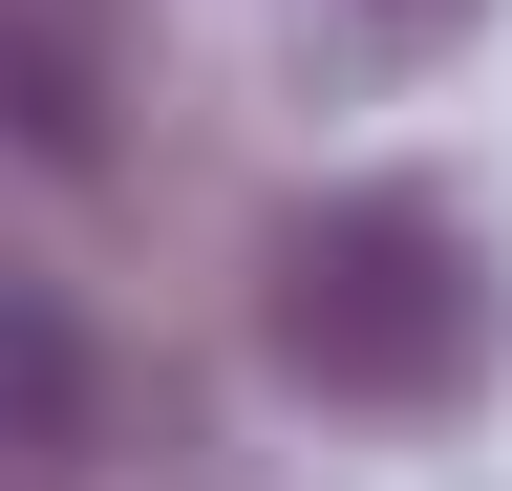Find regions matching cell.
Segmentation results:
<instances>
[{
	"label": "cell",
	"mask_w": 512,
	"mask_h": 491,
	"mask_svg": "<svg viewBox=\"0 0 512 491\" xmlns=\"http://www.w3.org/2000/svg\"><path fill=\"white\" fill-rule=\"evenodd\" d=\"M256 342H278V385H320V406L427 427V406L491 385L512 299H491V235H470V214H427V193H320V214H278V257H256Z\"/></svg>",
	"instance_id": "obj_1"
},
{
	"label": "cell",
	"mask_w": 512,
	"mask_h": 491,
	"mask_svg": "<svg viewBox=\"0 0 512 491\" xmlns=\"http://www.w3.org/2000/svg\"><path fill=\"white\" fill-rule=\"evenodd\" d=\"M107 449V363H86V299L0 257V491H64Z\"/></svg>",
	"instance_id": "obj_2"
},
{
	"label": "cell",
	"mask_w": 512,
	"mask_h": 491,
	"mask_svg": "<svg viewBox=\"0 0 512 491\" xmlns=\"http://www.w3.org/2000/svg\"><path fill=\"white\" fill-rule=\"evenodd\" d=\"M491 0H299V65L320 86H406V65H448Z\"/></svg>",
	"instance_id": "obj_3"
}]
</instances>
